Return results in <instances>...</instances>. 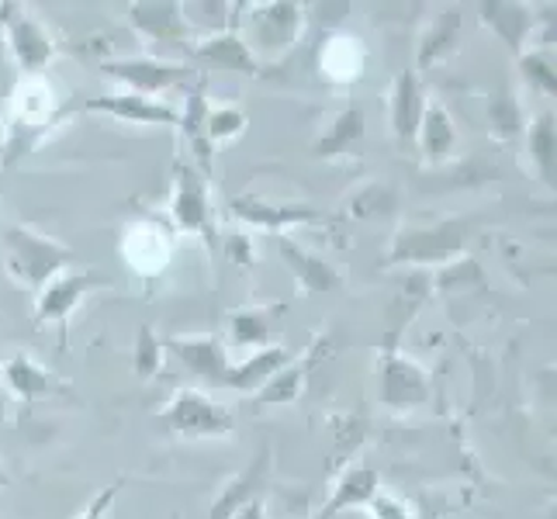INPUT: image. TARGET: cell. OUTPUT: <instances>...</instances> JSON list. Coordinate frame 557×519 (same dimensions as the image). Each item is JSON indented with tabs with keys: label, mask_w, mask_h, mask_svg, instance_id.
<instances>
[{
	"label": "cell",
	"mask_w": 557,
	"mask_h": 519,
	"mask_svg": "<svg viewBox=\"0 0 557 519\" xmlns=\"http://www.w3.org/2000/svg\"><path fill=\"white\" fill-rule=\"evenodd\" d=\"M468 281L482 284V271H478V263L471 257L450 260V263H444V271L436 274V284L440 287H465Z\"/></svg>",
	"instance_id": "obj_35"
},
{
	"label": "cell",
	"mask_w": 557,
	"mask_h": 519,
	"mask_svg": "<svg viewBox=\"0 0 557 519\" xmlns=\"http://www.w3.org/2000/svg\"><path fill=\"white\" fill-rule=\"evenodd\" d=\"M0 363H4V357H0Z\"/></svg>",
	"instance_id": "obj_42"
},
{
	"label": "cell",
	"mask_w": 557,
	"mask_h": 519,
	"mask_svg": "<svg viewBox=\"0 0 557 519\" xmlns=\"http://www.w3.org/2000/svg\"><path fill=\"white\" fill-rule=\"evenodd\" d=\"M163 346L184 363V368H190V374H201L211 384H222V378L228 371V346L222 336H215V333L170 336Z\"/></svg>",
	"instance_id": "obj_14"
},
{
	"label": "cell",
	"mask_w": 557,
	"mask_h": 519,
	"mask_svg": "<svg viewBox=\"0 0 557 519\" xmlns=\"http://www.w3.org/2000/svg\"><path fill=\"white\" fill-rule=\"evenodd\" d=\"M457 38H460V11L457 8H444L440 14H433L430 28L422 32V42H419V70H430L436 63H444L447 55L457 49ZM416 70V73H419Z\"/></svg>",
	"instance_id": "obj_24"
},
{
	"label": "cell",
	"mask_w": 557,
	"mask_h": 519,
	"mask_svg": "<svg viewBox=\"0 0 557 519\" xmlns=\"http://www.w3.org/2000/svg\"><path fill=\"white\" fill-rule=\"evenodd\" d=\"M246 114L233 104H219V108H208L205 114V139L215 146V143H228L246 132Z\"/></svg>",
	"instance_id": "obj_31"
},
{
	"label": "cell",
	"mask_w": 557,
	"mask_h": 519,
	"mask_svg": "<svg viewBox=\"0 0 557 519\" xmlns=\"http://www.w3.org/2000/svg\"><path fill=\"white\" fill-rule=\"evenodd\" d=\"M0 485H8V474H4V468H0Z\"/></svg>",
	"instance_id": "obj_41"
},
{
	"label": "cell",
	"mask_w": 557,
	"mask_h": 519,
	"mask_svg": "<svg viewBox=\"0 0 557 519\" xmlns=\"http://www.w3.org/2000/svg\"><path fill=\"white\" fill-rule=\"evenodd\" d=\"M128 22L143 35L146 55L152 60H166V63H184L195 60V35L187 32L184 14L177 0H139V4L128 8Z\"/></svg>",
	"instance_id": "obj_3"
},
{
	"label": "cell",
	"mask_w": 557,
	"mask_h": 519,
	"mask_svg": "<svg viewBox=\"0 0 557 519\" xmlns=\"http://www.w3.org/2000/svg\"><path fill=\"white\" fill-rule=\"evenodd\" d=\"M301 384H305V368L298 360H292L257 392V406H284V401H295L301 395Z\"/></svg>",
	"instance_id": "obj_30"
},
{
	"label": "cell",
	"mask_w": 557,
	"mask_h": 519,
	"mask_svg": "<svg viewBox=\"0 0 557 519\" xmlns=\"http://www.w3.org/2000/svg\"><path fill=\"white\" fill-rule=\"evenodd\" d=\"M426 87H422V76L416 70H401L392 84L388 94V122L392 132L401 146L416 143V132L422 125V114H426Z\"/></svg>",
	"instance_id": "obj_11"
},
{
	"label": "cell",
	"mask_w": 557,
	"mask_h": 519,
	"mask_svg": "<svg viewBox=\"0 0 557 519\" xmlns=\"http://www.w3.org/2000/svg\"><path fill=\"white\" fill-rule=\"evenodd\" d=\"M81 108L87 111H104L111 119H122L132 125H181V111L166 101L157 98H143V94H104V98H87Z\"/></svg>",
	"instance_id": "obj_13"
},
{
	"label": "cell",
	"mask_w": 557,
	"mask_h": 519,
	"mask_svg": "<svg viewBox=\"0 0 557 519\" xmlns=\"http://www.w3.org/2000/svg\"><path fill=\"white\" fill-rule=\"evenodd\" d=\"M228 257H233L236 263H249L253 260V243L246 239V233H228Z\"/></svg>",
	"instance_id": "obj_38"
},
{
	"label": "cell",
	"mask_w": 557,
	"mask_h": 519,
	"mask_svg": "<svg viewBox=\"0 0 557 519\" xmlns=\"http://www.w3.org/2000/svg\"><path fill=\"white\" fill-rule=\"evenodd\" d=\"M363 132H368V119H363V108L360 104H350L343 108L336 119L325 128V136L315 143V157L319 160H339L347 157V152L363 139Z\"/></svg>",
	"instance_id": "obj_25"
},
{
	"label": "cell",
	"mask_w": 557,
	"mask_h": 519,
	"mask_svg": "<svg viewBox=\"0 0 557 519\" xmlns=\"http://www.w3.org/2000/svg\"><path fill=\"white\" fill-rule=\"evenodd\" d=\"M157 419L177 440H225L236 427L233 409L201 388H177Z\"/></svg>",
	"instance_id": "obj_4"
},
{
	"label": "cell",
	"mask_w": 557,
	"mask_h": 519,
	"mask_svg": "<svg viewBox=\"0 0 557 519\" xmlns=\"http://www.w3.org/2000/svg\"><path fill=\"white\" fill-rule=\"evenodd\" d=\"M163 354H166V346L157 336V330H152V325H139L136 350H132V371H136V378L139 381H152V378H157L160 368H163Z\"/></svg>",
	"instance_id": "obj_29"
},
{
	"label": "cell",
	"mask_w": 557,
	"mask_h": 519,
	"mask_svg": "<svg viewBox=\"0 0 557 519\" xmlns=\"http://www.w3.org/2000/svg\"><path fill=\"white\" fill-rule=\"evenodd\" d=\"M243 22L236 25L246 49L253 52L257 66L277 63L284 52H292L301 25H305V8L292 4V0H274V4H243Z\"/></svg>",
	"instance_id": "obj_2"
},
{
	"label": "cell",
	"mask_w": 557,
	"mask_h": 519,
	"mask_svg": "<svg viewBox=\"0 0 557 519\" xmlns=\"http://www.w3.org/2000/svg\"><path fill=\"white\" fill-rule=\"evenodd\" d=\"M377 471L368 468V465H350L347 471H343L336 478V485H333V498L322 506V512L315 519H333L339 516L343 509H357V506H368L371 498L377 495Z\"/></svg>",
	"instance_id": "obj_21"
},
{
	"label": "cell",
	"mask_w": 557,
	"mask_h": 519,
	"mask_svg": "<svg viewBox=\"0 0 557 519\" xmlns=\"http://www.w3.org/2000/svg\"><path fill=\"white\" fill-rule=\"evenodd\" d=\"M233 519H267V512H263V503L260 498H253V503H246Z\"/></svg>",
	"instance_id": "obj_39"
},
{
	"label": "cell",
	"mask_w": 557,
	"mask_h": 519,
	"mask_svg": "<svg viewBox=\"0 0 557 519\" xmlns=\"http://www.w3.org/2000/svg\"><path fill=\"white\" fill-rule=\"evenodd\" d=\"M271 482V454H267V447L257 454V460L249 468H243L239 474H233L228 482L219 489L215 503H211L208 509V519H233L246 503H253V498H260L263 485Z\"/></svg>",
	"instance_id": "obj_15"
},
{
	"label": "cell",
	"mask_w": 557,
	"mask_h": 519,
	"mask_svg": "<svg viewBox=\"0 0 557 519\" xmlns=\"http://www.w3.org/2000/svg\"><path fill=\"white\" fill-rule=\"evenodd\" d=\"M523 108H520V98H516L512 90H495L488 98V132L492 139L498 143H512L523 136Z\"/></svg>",
	"instance_id": "obj_28"
},
{
	"label": "cell",
	"mask_w": 557,
	"mask_h": 519,
	"mask_svg": "<svg viewBox=\"0 0 557 519\" xmlns=\"http://www.w3.org/2000/svg\"><path fill=\"white\" fill-rule=\"evenodd\" d=\"M468 222H440V225H422V228H406L398 233L388 260L392 263H450L460 257L468 239Z\"/></svg>",
	"instance_id": "obj_7"
},
{
	"label": "cell",
	"mask_w": 557,
	"mask_h": 519,
	"mask_svg": "<svg viewBox=\"0 0 557 519\" xmlns=\"http://www.w3.org/2000/svg\"><path fill=\"white\" fill-rule=\"evenodd\" d=\"M170 215H174V225L181 233H195L215 249V222H211V205H208V177L195 163L177 160V166H174Z\"/></svg>",
	"instance_id": "obj_8"
},
{
	"label": "cell",
	"mask_w": 557,
	"mask_h": 519,
	"mask_svg": "<svg viewBox=\"0 0 557 519\" xmlns=\"http://www.w3.org/2000/svg\"><path fill=\"white\" fill-rule=\"evenodd\" d=\"M4 136H8V104L0 101V143H4Z\"/></svg>",
	"instance_id": "obj_40"
},
{
	"label": "cell",
	"mask_w": 557,
	"mask_h": 519,
	"mask_svg": "<svg viewBox=\"0 0 557 519\" xmlns=\"http://www.w3.org/2000/svg\"><path fill=\"white\" fill-rule=\"evenodd\" d=\"M392 208H395V190H388L384 184H368L354 198V215H360V219L381 215V211H392Z\"/></svg>",
	"instance_id": "obj_34"
},
{
	"label": "cell",
	"mask_w": 557,
	"mask_h": 519,
	"mask_svg": "<svg viewBox=\"0 0 557 519\" xmlns=\"http://www.w3.org/2000/svg\"><path fill=\"white\" fill-rule=\"evenodd\" d=\"M104 277L90 267H70V271L55 274L42 292H35V325H63L73 309L81 305L84 295H90L94 287H101Z\"/></svg>",
	"instance_id": "obj_9"
},
{
	"label": "cell",
	"mask_w": 557,
	"mask_h": 519,
	"mask_svg": "<svg viewBox=\"0 0 557 519\" xmlns=\"http://www.w3.org/2000/svg\"><path fill=\"white\" fill-rule=\"evenodd\" d=\"M228 211H233V219L253 225V228H263V233H274V236H281L284 228L309 225V222L322 219L312 205H274V201H263L253 195L233 198L228 201Z\"/></svg>",
	"instance_id": "obj_12"
},
{
	"label": "cell",
	"mask_w": 557,
	"mask_h": 519,
	"mask_svg": "<svg viewBox=\"0 0 557 519\" xmlns=\"http://www.w3.org/2000/svg\"><path fill=\"white\" fill-rule=\"evenodd\" d=\"M195 60L205 63H215L222 70H233V73H246V76H257L260 66L253 60V52L246 49V42L239 38V32H222V35H211L201 38L195 46Z\"/></svg>",
	"instance_id": "obj_23"
},
{
	"label": "cell",
	"mask_w": 557,
	"mask_h": 519,
	"mask_svg": "<svg viewBox=\"0 0 557 519\" xmlns=\"http://www.w3.org/2000/svg\"><path fill=\"white\" fill-rule=\"evenodd\" d=\"M527 146H530V163L536 170L541 184L554 187V149H557V132H554V111H541L527 128Z\"/></svg>",
	"instance_id": "obj_27"
},
{
	"label": "cell",
	"mask_w": 557,
	"mask_h": 519,
	"mask_svg": "<svg viewBox=\"0 0 557 519\" xmlns=\"http://www.w3.org/2000/svg\"><path fill=\"white\" fill-rule=\"evenodd\" d=\"M101 70L119 81L128 94H143V98H157L174 87H195L201 81L198 70L187 63H166L152 60V55H125V60H104Z\"/></svg>",
	"instance_id": "obj_6"
},
{
	"label": "cell",
	"mask_w": 557,
	"mask_h": 519,
	"mask_svg": "<svg viewBox=\"0 0 557 519\" xmlns=\"http://www.w3.org/2000/svg\"><path fill=\"white\" fill-rule=\"evenodd\" d=\"M277 249H281L284 263H287V271L295 274V281L305 287V292L319 295V292H336V287H343V277H339L336 267L330 260L315 257L312 249H305L301 243L277 236Z\"/></svg>",
	"instance_id": "obj_18"
},
{
	"label": "cell",
	"mask_w": 557,
	"mask_h": 519,
	"mask_svg": "<svg viewBox=\"0 0 557 519\" xmlns=\"http://www.w3.org/2000/svg\"><path fill=\"white\" fill-rule=\"evenodd\" d=\"M292 360H295L292 350H284L281 343H271V346H263V350H253L243 363H228L222 384L233 392H243V395H257L263 384L271 381L277 371H284Z\"/></svg>",
	"instance_id": "obj_17"
},
{
	"label": "cell",
	"mask_w": 557,
	"mask_h": 519,
	"mask_svg": "<svg viewBox=\"0 0 557 519\" xmlns=\"http://www.w3.org/2000/svg\"><path fill=\"white\" fill-rule=\"evenodd\" d=\"M520 70H523V76L530 81L533 90L550 94V98H554L557 76H554V55H550L547 49H527V52L520 55Z\"/></svg>",
	"instance_id": "obj_32"
},
{
	"label": "cell",
	"mask_w": 557,
	"mask_h": 519,
	"mask_svg": "<svg viewBox=\"0 0 557 519\" xmlns=\"http://www.w3.org/2000/svg\"><path fill=\"white\" fill-rule=\"evenodd\" d=\"M0 243H4L8 271L14 274L17 284L32 287V292H42L55 274L70 271V267H81V260H76V254L70 246L42 236L38 228H32L25 222L11 225Z\"/></svg>",
	"instance_id": "obj_1"
},
{
	"label": "cell",
	"mask_w": 557,
	"mask_h": 519,
	"mask_svg": "<svg viewBox=\"0 0 557 519\" xmlns=\"http://www.w3.org/2000/svg\"><path fill=\"white\" fill-rule=\"evenodd\" d=\"M233 11H236V4H222V0H190V4H181L184 25L190 35H195V42L211 38V35H222V32H236L239 17Z\"/></svg>",
	"instance_id": "obj_26"
},
{
	"label": "cell",
	"mask_w": 557,
	"mask_h": 519,
	"mask_svg": "<svg viewBox=\"0 0 557 519\" xmlns=\"http://www.w3.org/2000/svg\"><path fill=\"white\" fill-rule=\"evenodd\" d=\"M478 17H482V25L492 28L516 52V60H520V55L527 52V46L533 42L536 14L527 4H509V0H485V4H478Z\"/></svg>",
	"instance_id": "obj_16"
},
{
	"label": "cell",
	"mask_w": 557,
	"mask_h": 519,
	"mask_svg": "<svg viewBox=\"0 0 557 519\" xmlns=\"http://www.w3.org/2000/svg\"><path fill=\"white\" fill-rule=\"evenodd\" d=\"M433 395V381L426 368L395 350L381 354V401L388 412H412Z\"/></svg>",
	"instance_id": "obj_10"
},
{
	"label": "cell",
	"mask_w": 557,
	"mask_h": 519,
	"mask_svg": "<svg viewBox=\"0 0 557 519\" xmlns=\"http://www.w3.org/2000/svg\"><path fill=\"white\" fill-rule=\"evenodd\" d=\"M325 73H330L333 81H354V76H360L357 46L347 42V38H333L330 49H325Z\"/></svg>",
	"instance_id": "obj_33"
},
{
	"label": "cell",
	"mask_w": 557,
	"mask_h": 519,
	"mask_svg": "<svg viewBox=\"0 0 557 519\" xmlns=\"http://www.w3.org/2000/svg\"><path fill=\"white\" fill-rule=\"evenodd\" d=\"M287 305H249V309H236L228 316V339L236 346H249V354L263 350V346L274 343V322L284 316Z\"/></svg>",
	"instance_id": "obj_20"
},
{
	"label": "cell",
	"mask_w": 557,
	"mask_h": 519,
	"mask_svg": "<svg viewBox=\"0 0 557 519\" xmlns=\"http://www.w3.org/2000/svg\"><path fill=\"white\" fill-rule=\"evenodd\" d=\"M122 489H125V478H119V482H111L108 489H101L98 495L90 498V503L81 509V516H76V519H108V512L114 509V503H119Z\"/></svg>",
	"instance_id": "obj_36"
},
{
	"label": "cell",
	"mask_w": 557,
	"mask_h": 519,
	"mask_svg": "<svg viewBox=\"0 0 557 519\" xmlns=\"http://www.w3.org/2000/svg\"><path fill=\"white\" fill-rule=\"evenodd\" d=\"M0 378H4L8 388L25 398V401H35V398H49V395H60L66 392L60 381H55L42 363L32 360L28 354H11L4 363H0Z\"/></svg>",
	"instance_id": "obj_19"
},
{
	"label": "cell",
	"mask_w": 557,
	"mask_h": 519,
	"mask_svg": "<svg viewBox=\"0 0 557 519\" xmlns=\"http://www.w3.org/2000/svg\"><path fill=\"white\" fill-rule=\"evenodd\" d=\"M368 509L377 516V519H412L409 512H406V506H401V503H395V498H388V495H374L371 498V503H368Z\"/></svg>",
	"instance_id": "obj_37"
},
{
	"label": "cell",
	"mask_w": 557,
	"mask_h": 519,
	"mask_svg": "<svg viewBox=\"0 0 557 519\" xmlns=\"http://www.w3.org/2000/svg\"><path fill=\"white\" fill-rule=\"evenodd\" d=\"M0 28H4L8 52L17 73H22V81H35V76H42L49 70L60 46H55L46 22H38L22 4H0Z\"/></svg>",
	"instance_id": "obj_5"
},
{
	"label": "cell",
	"mask_w": 557,
	"mask_h": 519,
	"mask_svg": "<svg viewBox=\"0 0 557 519\" xmlns=\"http://www.w3.org/2000/svg\"><path fill=\"white\" fill-rule=\"evenodd\" d=\"M416 143L422 149V160L426 163H447L457 149V128L454 119L444 104H426V114H422V125L416 132Z\"/></svg>",
	"instance_id": "obj_22"
}]
</instances>
